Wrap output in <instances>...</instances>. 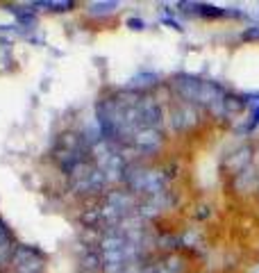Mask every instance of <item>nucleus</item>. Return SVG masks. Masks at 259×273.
<instances>
[{"label":"nucleus","instance_id":"f257e3e1","mask_svg":"<svg viewBox=\"0 0 259 273\" xmlns=\"http://www.w3.org/2000/svg\"><path fill=\"white\" fill-rule=\"evenodd\" d=\"M128 25H134V30H141L143 28V21H136V18H130Z\"/></svg>","mask_w":259,"mask_h":273}]
</instances>
